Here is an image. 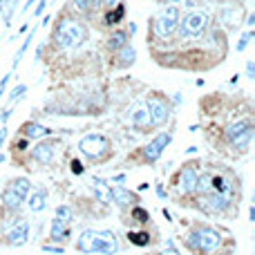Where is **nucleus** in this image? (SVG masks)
Returning <instances> with one entry per match:
<instances>
[{"instance_id": "19", "label": "nucleus", "mask_w": 255, "mask_h": 255, "mask_svg": "<svg viewBox=\"0 0 255 255\" xmlns=\"http://www.w3.org/2000/svg\"><path fill=\"white\" fill-rule=\"evenodd\" d=\"M45 208H47V190L36 188L29 197V211L31 213H43Z\"/></svg>"}, {"instance_id": "45", "label": "nucleus", "mask_w": 255, "mask_h": 255, "mask_svg": "<svg viewBox=\"0 0 255 255\" xmlns=\"http://www.w3.org/2000/svg\"><path fill=\"white\" fill-rule=\"evenodd\" d=\"M134 31H136V25H134V22H130V29H128V34H134Z\"/></svg>"}, {"instance_id": "14", "label": "nucleus", "mask_w": 255, "mask_h": 255, "mask_svg": "<svg viewBox=\"0 0 255 255\" xmlns=\"http://www.w3.org/2000/svg\"><path fill=\"white\" fill-rule=\"evenodd\" d=\"M112 202L119 208H130V206L139 204V197H136L134 193H130V190H126L124 186H115V188H112Z\"/></svg>"}, {"instance_id": "20", "label": "nucleus", "mask_w": 255, "mask_h": 255, "mask_svg": "<svg viewBox=\"0 0 255 255\" xmlns=\"http://www.w3.org/2000/svg\"><path fill=\"white\" fill-rule=\"evenodd\" d=\"M0 204H2V206L7 208V211H18V208L22 206V199L18 197L16 193H11V190H9L7 186H4V190L0 193Z\"/></svg>"}, {"instance_id": "41", "label": "nucleus", "mask_w": 255, "mask_h": 255, "mask_svg": "<svg viewBox=\"0 0 255 255\" xmlns=\"http://www.w3.org/2000/svg\"><path fill=\"white\" fill-rule=\"evenodd\" d=\"M112 181H117V186H124L126 175H117V177H112Z\"/></svg>"}, {"instance_id": "40", "label": "nucleus", "mask_w": 255, "mask_h": 255, "mask_svg": "<svg viewBox=\"0 0 255 255\" xmlns=\"http://www.w3.org/2000/svg\"><path fill=\"white\" fill-rule=\"evenodd\" d=\"M4 139H7V128H0V148H2V143H4Z\"/></svg>"}, {"instance_id": "1", "label": "nucleus", "mask_w": 255, "mask_h": 255, "mask_svg": "<svg viewBox=\"0 0 255 255\" xmlns=\"http://www.w3.org/2000/svg\"><path fill=\"white\" fill-rule=\"evenodd\" d=\"M76 249L81 253H103L117 255L119 253V240L112 231H83L76 240Z\"/></svg>"}, {"instance_id": "12", "label": "nucleus", "mask_w": 255, "mask_h": 255, "mask_svg": "<svg viewBox=\"0 0 255 255\" xmlns=\"http://www.w3.org/2000/svg\"><path fill=\"white\" fill-rule=\"evenodd\" d=\"M197 179H199V172L197 168L193 166V163H188V166H184L179 170V179H177V186H179V190L184 195H190L195 193V188H197Z\"/></svg>"}, {"instance_id": "6", "label": "nucleus", "mask_w": 255, "mask_h": 255, "mask_svg": "<svg viewBox=\"0 0 255 255\" xmlns=\"http://www.w3.org/2000/svg\"><path fill=\"white\" fill-rule=\"evenodd\" d=\"M179 18H181L179 7H175V4L166 7L152 22L154 36H157V38H168V36H172L177 31V27H179Z\"/></svg>"}, {"instance_id": "7", "label": "nucleus", "mask_w": 255, "mask_h": 255, "mask_svg": "<svg viewBox=\"0 0 255 255\" xmlns=\"http://www.w3.org/2000/svg\"><path fill=\"white\" fill-rule=\"evenodd\" d=\"M108 148H110V141L99 132H90V134L81 136L79 141V150L90 159H101L108 152Z\"/></svg>"}, {"instance_id": "36", "label": "nucleus", "mask_w": 255, "mask_h": 255, "mask_svg": "<svg viewBox=\"0 0 255 255\" xmlns=\"http://www.w3.org/2000/svg\"><path fill=\"white\" fill-rule=\"evenodd\" d=\"M119 4H124V0H103V7H108V9H115Z\"/></svg>"}, {"instance_id": "13", "label": "nucleus", "mask_w": 255, "mask_h": 255, "mask_svg": "<svg viewBox=\"0 0 255 255\" xmlns=\"http://www.w3.org/2000/svg\"><path fill=\"white\" fill-rule=\"evenodd\" d=\"M130 124L136 130H150L152 128V119H150V112L145 106H134L130 110Z\"/></svg>"}, {"instance_id": "2", "label": "nucleus", "mask_w": 255, "mask_h": 255, "mask_svg": "<svg viewBox=\"0 0 255 255\" xmlns=\"http://www.w3.org/2000/svg\"><path fill=\"white\" fill-rule=\"evenodd\" d=\"M85 40H88V29H85L83 22L74 20V18H63L54 29V43L61 49L81 47Z\"/></svg>"}, {"instance_id": "26", "label": "nucleus", "mask_w": 255, "mask_h": 255, "mask_svg": "<svg viewBox=\"0 0 255 255\" xmlns=\"http://www.w3.org/2000/svg\"><path fill=\"white\" fill-rule=\"evenodd\" d=\"M34 31H36V27H31V29H29V34H27V38H25V43H22V47L16 52V56H13V67H16L18 63H20V58L25 56V52H27V49H29L31 40H34Z\"/></svg>"}, {"instance_id": "31", "label": "nucleus", "mask_w": 255, "mask_h": 255, "mask_svg": "<svg viewBox=\"0 0 255 255\" xmlns=\"http://www.w3.org/2000/svg\"><path fill=\"white\" fill-rule=\"evenodd\" d=\"M72 4L76 7V11H88L90 9V0H72Z\"/></svg>"}, {"instance_id": "33", "label": "nucleus", "mask_w": 255, "mask_h": 255, "mask_svg": "<svg viewBox=\"0 0 255 255\" xmlns=\"http://www.w3.org/2000/svg\"><path fill=\"white\" fill-rule=\"evenodd\" d=\"M43 251H45V253H54V255H61V253H65V251H63V247H52V244H45V247H43Z\"/></svg>"}, {"instance_id": "46", "label": "nucleus", "mask_w": 255, "mask_h": 255, "mask_svg": "<svg viewBox=\"0 0 255 255\" xmlns=\"http://www.w3.org/2000/svg\"><path fill=\"white\" fill-rule=\"evenodd\" d=\"M2 161H4V154H2V152H0V163H2Z\"/></svg>"}, {"instance_id": "18", "label": "nucleus", "mask_w": 255, "mask_h": 255, "mask_svg": "<svg viewBox=\"0 0 255 255\" xmlns=\"http://www.w3.org/2000/svg\"><path fill=\"white\" fill-rule=\"evenodd\" d=\"M22 134H25V139H43V136H49L52 134V130L40 124H36V121H29V124L22 126Z\"/></svg>"}, {"instance_id": "29", "label": "nucleus", "mask_w": 255, "mask_h": 255, "mask_svg": "<svg viewBox=\"0 0 255 255\" xmlns=\"http://www.w3.org/2000/svg\"><path fill=\"white\" fill-rule=\"evenodd\" d=\"M251 38H253V31H247V34H242V38L238 40V52H244V49H247V45L251 43Z\"/></svg>"}, {"instance_id": "25", "label": "nucleus", "mask_w": 255, "mask_h": 255, "mask_svg": "<svg viewBox=\"0 0 255 255\" xmlns=\"http://www.w3.org/2000/svg\"><path fill=\"white\" fill-rule=\"evenodd\" d=\"M220 18H222V22L235 27L240 22V11H238V9H229V7H226V9H222V11H220Z\"/></svg>"}, {"instance_id": "5", "label": "nucleus", "mask_w": 255, "mask_h": 255, "mask_svg": "<svg viewBox=\"0 0 255 255\" xmlns=\"http://www.w3.org/2000/svg\"><path fill=\"white\" fill-rule=\"evenodd\" d=\"M253 134H255V126L251 119H242V121H238V124L226 128V141H229L235 150H247L253 141Z\"/></svg>"}, {"instance_id": "4", "label": "nucleus", "mask_w": 255, "mask_h": 255, "mask_svg": "<svg viewBox=\"0 0 255 255\" xmlns=\"http://www.w3.org/2000/svg\"><path fill=\"white\" fill-rule=\"evenodd\" d=\"M208 25H211V16L202 9H190L188 13H184V18H179V38H199L202 34H206Z\"/></svg>"}, {"instance_id": "16", "label": "nucleus", "mask_w": 255, "mask_h": 255, "mask_svg": "<svg viewBox=\"0 0 255 255\" xmlns=\"http://www.w3.org/2000/svg\"><path fill=\"white\" fill-rule=\"evenodd\" d=\"M92 190L97 195V199H101L103 204H112V186L108 181H103L101 177H92Z\"/></svg>"}, {"instance_id": "9", "label": "nucleus", "mask_w": 255, "mask_h": 255, "mask_svg": "<svg viewBox=\"0 0 255 255\" xmlns=\"http://www.w3.org/2000/svg\"><path fill=\"white\" fill-rule=\"evenodd\" d=\"M170 141H172V134H170V132H159V134L154 136V139L143 148V159H145L148 163H154L159 157H161L163 148H166Z\"/></svg>"}, {"instance_id": "21", "label": "nucleus", "mask_w": 255, "mask_h": 255, "mask_svg": "<svg viewBox=\"0 0 255 255\" xmlns=\"http://www.w3.org/2000/svg\"><path fill=\"white\" fill-rule=\"evenodd\" d=\"M117 54H119V58H117V65L119 67H130L136 61V49L132 45H124Z\"/></svg>"}, {"instance_id": "3", "label": "nucleus", "mask_w": 255, "mask_h": 255, "mask_svg": "<svg viewBox=\"0 0 255 255\" xmlns=\"http://www.w3.org/2000/svg\"><path fill=\"white\" fill-rule=\"evenodd\" d=\"M188 247L193 249L195 253H213L220 249L222 244V235L217 229H213V226H197V229H193L188 233Z\"/></svg>"}, {"instance_id": "35", "label": "nucleus", "mask_w": 255, "mask_h": 255, "mask_svg": "<svg viewBox=\"0 0 255 255\" xmlns=\"http://www.w3.org/2000/svg\"><path fill=\"white\" fill-rule=\"evenodd\" d=\"M161 255H179V253H177V249L172 247V240H168V242H166V251H163Z\"/></svg>"}, {"instance_id": "23", "label": "nucleus", "mask_w": 255, "mask_h": 255, "mask_svg": "<svg viewBox=\"0 0 255 255\" xmlns=\"http://www.w3.org/2000/svg\"><path fill=\"white\" fill-rule=\"evenodd\" d=\"M128 242L134 244V247H148L150 235L148 231H128Z\"/></svg>"}, {"instance_id": "27", "label": "nucleus", "mask_w": 255, "mask_h": 255, "mask_svg": "<svg viewBox=\"0 0 255 255\" xmlns=\"http://www.w3.org/2000/svg\"><path fill=\"white\" fill-rule=\"evenodd\" d=\"M56 220L67 222V224H70V222L74 220V213H72V208H70V206H65V204H63V206H58V208H56Z\"/></svg>"}, {"instance_id": "11", "label": "nucleus", "mask_w": 255, "mask_h": 255, "mask_svg": "<svg viewBox=\"0 0 255 255\" xmlns=\"http://www.w3.org/2000/svg\"><path fill=\"white\" fill-rule=\"evenodd\" d=\"M56 145H58V141H54V139L38 141V143L34 145V150H31V159H34L36 163H43V166H47V163L54 161Z\"/></svg>"}, {"instance_id": "8", "label": "nucleus", "mask_w": 255, "mask_h": 255, "mask_svg": "<svg viewBox=\"0 0 255 255\" xmlns=\"http://www.w3.org/2000/svg\"><path fill=\"white\" fill-rule=\"evenodd\" d=\"M145 108H148V112H150L152 126H166L168 124V119H170V106H168L166 99L148 97L145 99Z\"/></svg>"}, {"instance_id": "39", "label": "nucleus", "mask_w": 255, "mask_h": 255, "mask_svg": "<svg viewBox=\"0 0 255 255\" xmlns=\"http://www.w3.org/2000/svg\"><path fill=\"white\" fill-rule=\"evenodd\" d=\"M101 7H103V0H90V9L97 11V9H101Z\"/></svg>"}, {"instance_id": "24", "label": "nucleus", "mask_w": 255, "mask_h": 255, "mask_svg": "<svg viewBox=\"0 0 255 255\" xmlns=\"http://www.w3.org/2000/svg\"><path fill=\"white\" fill-rule=\"evenodd\" d=\"M124 16H126V7L119 4V7L110 9V11L106 13V25H119V22L124 20Z\"/></svg>"}, {"instance_id": "30", "label": "nucleus", "mask_w": 255, "mask_h": 255, "mask_svg": "<svg viewBox=\"0 0 255 255\" xmlns=\"http://www.w3.org/2000/svg\"><path fill=\"white\" fill-rule=\"evenodd\" d=\"M25 92H27V85H16V88L9 92V101H16L18 97H25Z\"/></svg>"}, {"instance_id": "43", "label": "nucleus", "mask_w": 255, "mask_h": 255, "mask_svg": "<svg viewBox=\"0 0 255 255\" xmlns=\"http://www.w3.org/2000/svg\"><path fill=\"white\" fill-rule=\"evenodd\" d=\"M27 148V139H18V150H25Z\"/></svg>"}, {"instance_id": "22", "label": "nucleus", "mask_w": 255, "mask_h": 255, "mask_svg": "<svg viewBox=\"0 0 255 255\" xmlns=\"http://www.w3.org/2000/svg\"><path fill=\"white\" fill-rule=\"evenodd\" d=\"M128 38H130V34H128L126 29H117V31H112V36H110V40H108V47L112 49V52H119L124 45H128Z\"/></svg>"}, {"instance_id": "37", "label": "nucleus", "mask_w": 255, "mask_h": 255, "mask_svg": "<svg viewBox=\"0 0 255 255\" xmlns=\"http://www.w3.org/2000/svg\"><path fill=\"white\" fill-rule=\"evenodd\" d=\"M247 76H249V79H255V63L253 61L247 63Z\"/></svg>"}, {"instance_id": "34", "label": "nucleus", "mask_w": 255, "mask_h": 255, "mask_svg": "<svg viewBox=\"0 0 255 255\" xmlns=\"http://www.w3.org/2000/svg\"><path fill=\"white\" fill-rule=\"evenodd\" d=\"M11 81V74H4L2 76V81H0V99H2V94H4V90H7V83Z\"/></svg>"}, {"instance_id": "28", "label": "nucleus", "mask_w": 255, "mask_h": 255, "mask_svg": "<svg viewBox=\"0 0 255 255\" xmlns=\"http://www.w3.org/2000/svg\"><path fill=\"white\" fill-rule=\"evenodd\" d=\"M130 215L134 217L136 222H141V224H145V222L150 220V213L145 211V208H141L139 204H136V206H132V211H130Z\"/></svg>"}, {"instance_id": "38", "label": "nucleus", "mask_w": 255, "mask_h": 255, "mask_svg": "<svg viewBox=\"0 0 255 255\" xmlns=\"http://www.w3.org/2000/svg\"><path fill=\"white\" fill-rule=\"evenodd\" d=\"M45 7H47V0H40V2H38V4H36L34 13H36V16H40V11H43V9H45Z\"/></svg>"}, {"instance_id": "17", "label": "nucleus", "mask_w": 255, "mask_h": 255, "mask_svg": "<svg viewBox=\"0 0 255 255\" xmlns=\"http://www.w3.org/2000/svg\"><path fill=\"white\" fill-rule=\"evenodd\" d=\"M7 188L11 190V193H16L18 197L25 202L27 197H29V190H31V181L27 179V177H16V179H11L7 184Z\"/></svg>"}, {"instance_id": "15", "label": "nucleus", "mask_w": 255, "mask_h": 255, "mask_svg": "<svg viewBox=\"0 0 255 255\" xmlns=\"http://www.w3.org/2000/svg\"><path fill=\"white\" fill-rule=\"evenodd\" d=\"M49 240H52V242H67V240H70V224L54 217L52 229H49Z\"/></svg>"}, {"instance_id": "32", "label": "nucleus", "mask_w": 255, "mask_h": 255, "mask_svg": "<svg viewBox=\"0 0 255 255\" xmlns=\"http://www.w3.org/2000/svg\"><path fill=\"white\" fill-rule=\"evenodd\" d=\"M72 172H74V175H83V163L79 161V159H72Z\"/></svg>"}, {"instance_id": "10", "label": "nucleus", "mask_w": 255, "mask_h": 255, "mask_svg": "<svg viewBox=\"0 0 255 255\" xmlns=\"http://www.w3.org/2000/svg\"><path fill=\"white\" fill-rule=\"evenodd\" d=\"M27 240H29V224L25 220H18L13 229H9L0 242L7 244V247H22V244H27Z\"/></svg>"}, {"instance_id": "44", "label": "nucleus", "mask_w": 255, "mask_h": 255, "mask_svg": "<svg viewBox=\"0 0 255 255\" xmlns=\"http://www.w3.org/2000/svg\"><path fill=\"white\" fill-rule=\"evenodd\" d=\"M34 2H36V0H27V2L22 4V11H29V7H31V4H34Z\"/></svg>"}, {"instance_id": "42", "label": "nucleus", "mask_w": 255, "mask_h": 255, "mask_svg": "<svg viewBox=\"0 0 255 255\" xmlns=\"http://www.w3.org/2000/svg\"><path fill=\"white\" fill-rule=\"evenodd\" d=\"M157 195H159V199H166V190H163V186H161V184L157 186Z\"/></svg>"}]
</instances>
